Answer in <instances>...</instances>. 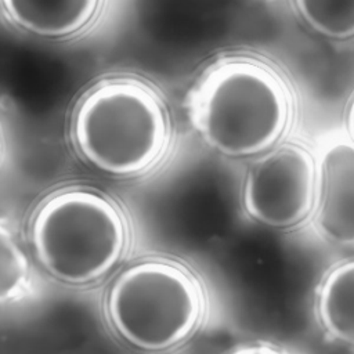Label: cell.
<instances>
[{"mask_svg": "<svg viewBox=\"0 0 354 354\" xmlns=\"http://www.w3.org/2000/svg\"><path fill=\"white\" fill-rule=\"evenodd\" d=\"M0 151H1V130H0Z\"/></svg>", "mask_w": 354, "mask_h": 354, "instance_id": "13", "label": "cell"}, {"mask_svg": "<svg viewBox=\"0 0 354 354\" xmlns=\"http://www.w3.org/2000/svg\"><path fill=\"white\" fill-rule=\"evenodd\" d=\"M314 32L335 40L354 37V0H293Z\"/></svg>", "mask_w": 354, "mask_h": 354, "instance_id": "9", "label": "cell"}, {"mask_svg": "<svg viewBox=\"0 0 354 354\" xmlns=\"http://www.w3.org/2000/svg\"><path fill=\"white\" fill-rule=\"evenodd\" d=\"M30 242L40 264L57 279L83 285L108 274L126 246V223L113 201L87 187H69L36 209Z\"/></svg>", "mask_w": 354, "mask_h": 354, "instance_id": "3", "label": "cell"}, {"mask_svg": "<svg viewBox=\"0 0 354 354\" xmlns=\"http://www.w3.org/2000/svg\"><path fill=\"white\" fill-rule=\"evenodd\" d=\"M317 163L297 144H286L257 159L248 170L242 205L256 223L290 228L311 212L315 199Z\"/></svg>", "mask_w": 354, "mask_h": 354, "instance_id": "5", "label": "cell"}, {"mask_svg": "<svg viewBox=\"0 0 354 354\" xmlns=\"http://www.w3.org/2000/svg\"><path fill=\"white\" fill-rule=\"evenodd\" d=\"M315 310L329 337L354 347V259L326 272L317 292Z\"/></svg>", "mask_w": 354, "mask_h": 354, "instance_id": "8", "label": "cell"}, {"mask_svg": "<svg viewBox=\"0 0 354 354\" xmlns=\"http://www.w3.org/2000/svg\"><path fill=\"white\" fill-rule=\"evenodd\" d=\"M105 6L106 0H0V14L22 35L65 43L90 33Z\"/></svg>", "mask_w": 354, "mask_h": 354, "instance_id": "7", "label": "cell"}, {"mask_svg": "<svg viewBox=\"0 0 354 354\" xmlns=\"http://www.w3.org/2000/svg\"><path fill=\"white\" fill-rule=\"evenodd\" d=\"M106 311L113 329L129 344L162 351L194 332L202 313V293L185 267L169 260H145L118 275Z\"/></svg>", "mask_w": 354, "mask_h": 354, "instance_id": "4", "label": "cell"}, {"mask_svg": "<svg viewBox=\"0 0 354 354\" xmlns=\"http://www.w3.org/2000/svg\"><path fill=\"white\" fill-rule=\"evenodd\" d=\"M225 354H289V353L275 344L257 342V343L239 344L231 348L230 351H227Z\"/></svg>", "mask_w": 354, "mask_h": 354, "instance_id": "11", "label": "cell"}, {"mask_svg": "<svg viewBox=\"0 0 354 354\" xmlns=\"http://www.w3.org/2000/svg\"><path fill=\"white\" fill-rule=\"evenodd\" d=\"M347 131H348V137L354 141V97L347 111Z\"/></svg>", "mask_w": 354, "mask_h": 354, "instance_id": "12", "label": "cell"}, {"mask_svg": "<svg viewBox=\"0 0 354 354\" xmlns=\"http://www.w3.org/2000/svg\"><path fill=\"white\" fill-rule=\"evenodd\" d=\"M29 263L12 231L0 223V304L18 297L26 288Z\"/></svg>", "mask_w": 354, "mask_h": 354, "instance_id": "10", "label": "cell"}, {"mask_svg": "<svg viewBox=\"0 0 354 354\" xmlns=\"http://www.w3.org/2000/svg\"><path fill=\"white\" fill-rule=\"evenodd\" d=\"M192 126L216 151L249 156L270 149L289 123V94L281 76L249 57L212 65L188 98Z\"/></svg>", "mask_w": 354, "mask_h": 354, "instance_id": "1", "label": "cell"}, {"mask_svg": "<svg viewBox=\"0 0 354 354\" xmlns=\"http://www.w3.org/2000/svg\"><path fill=\"white\" fill-rule=\"evenodd\" d=\"M69 122L79 155L118 177L152 167L169 136V118L159 94L131 76H108L90 84L77 98Z\"/></svg>", "mask_w": 354, "mask_h": 354, "instance_id": "2", "label": "cell"}, {"mask_svg": "<svg viewBox=\"0 0 354 354\" xmlns=\"http://www.w3.org/2000/svg\"><path fill=\"white\" fill-rule=\"evenodd\" d=\"M313 206L318 234L337 246H354V141L329 138L319 151Z\"/></svg>", "mask_w": 354, "mask_h": 354, "instance_id": "6", "label": "cell"}]
</instances>
